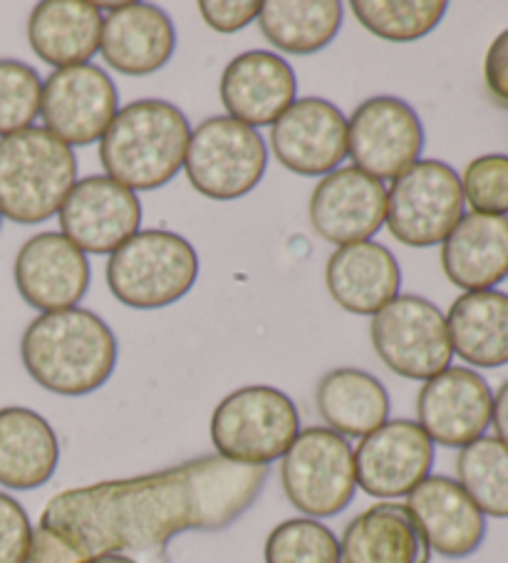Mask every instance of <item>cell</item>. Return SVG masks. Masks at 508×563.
<instances>
[{
	"label": "cell",
	"instance_id": "obj_1",
	"mask_svg": "<svg viewBox=\"0 0 508 563\" xmlns=\"http://www.w3.org/2000/svg\"><path fill=\"white\" fill-rule=\"evenodd\" d=\"M268 467L219 457L181 462L142 477L65 489L45 504L37 527L55 533L75 563L104 553H159L189 531H223L261 497Z\"/></svg>",
	"mask_w": 508,
	"mask_h": 563
},
{
	"label": "cell",
	"instance_id": "obj_2",
	"mask_svg": "<svg viewBox=\"0 0 508 563\" xmlns=\"http://www.w3.org/2000/svg\"><path fill=\"white\" fill-rule=\"evenodd\" d=\"M21 357L43 390L82 397L110 380L120 345L100 316L75 306L37 316L23 333Z\"/></svg>",
	"mask_w": 508,
	"mask_h": 563
},
{
	"label": "cell",
	"instance_id": "obj_3",
	"mask_svg": "<svg viewBox=\"0 0 508 563\" xmlns=\"http://www.w3.org/2000/svg\"><path fill=\"white\" fill-rule=\"evenodd\" d=\"M191 124L177 104L136 100L122 107L100 140L107 177L136 191H154L184 169Z\"/></svg>",
	"mask_w": 508,
	"mask_h": 563
},
{
	"label": "cell",
	"instance_id": "obj_4",
	"mask_svg": "<svg viewBox=\"0 0 508 563\" xmlns=\"http://www.w3.org/2000/svg\"><path fill=\"white\" fill-rule=\"evenodd\" d=\"M77 184L73 147L45 128L0 140V217L23 227L53 219Z\"/></svg>",
	"mask_w": 508,
	"mask_h": 563
},
{
	"label": "cell",
	"instance_id": "obj_5",
	"mask_svg": "<svg viewBox=\"0 0 508 563\" xmlns=\"http://www.w3.org/2000/svg\"><path fill=\"white\" fill-rule=\"evenodd\" d=\"M199 278L197 249L174 231L146 229L107 261V286L122 306L159 310L189 294Z\"/></svg>",
	"mask_w": 508,
	"mask_h": 563
},
{
	"label": "cell",
	"instance_id": "obj_6",
	"mask_svg": "<svg viewBox=\"0 0 508 563\" xmlns=\"http://www.w3.org/2000/svg\"><path fill=\"white\" fill-rule=\"evenodd\" d=\"M211 442L219 457L268 467L283 460L300 434V415L290 397L270 385H246L223 397L211 415Z\"/></svg>",
	"mask_w": 508,
	"mask_h": 563
},
{
	"label": "cell",
	"instance_id": "obj_7",
	"mask_svg": "<svg viewBox=\"0 0 508 563\" xmlns=\"http://www.w3.org/2000/svg\"><path fill=\"white\" fill-rule=\"evenodd\" d=\"M280 484L308 519L338 517L357 494L353 444L328 427L300 430L280 460Z\"/></svg>",
	"mask_w": 508,
	"mask_h": 563
},
{
	"label": "cell",
	"instance_id": "obj_8",
	"mask_svg": "<svg viewBox=\"0 0 508 563\" xmlns=\"http://www.w3.org/2000/svg\"><path fill=\"white\" fill-rule=\"evenodd\" d=\"M462 177L439 159H419L387 189L385 223L409 249L442 246L464 217Z\"/></svg>",
	"mask_w": 508,
	"mask_h": 563
},
{
	"label": "cell",
	"instance_id": "obj_9",
	"mask_svg": "<svg viewBox=\"0 0 508 563\" xmlns=\"http://www.w3.org/2000/svg\"><path fill=\"white\" fill-rule=\"evenodd\" d=\"M268 167V150L249 124L211 118L191 132L184 172L201 197L233 201L258 187Z\"/></svg>",
	"mask_w": 508,
	"mask_h": 563
},
{
	"label": "cell",
	"instance_id": "obj_10",
	"mask_svg": "<svg viewBox=\"0 0 508 563\" xmlns=\"http://www.w3.org/2000/svg\"><path fill=\"white\" fill-rule=\"evenodd\" d=\"M369 338L379 361L407 380H432L452 367L446 316L429 298L402 294L377 310Z\"/></svg>",
	"mask_w": 508,
	"mask_h": 563
},
{
	"label": "cell",
	"instance_id": "obj_11",
	"mask_svg": "<svg viewBox=\"0 0 508 563\" xmlns=\"http://www.w3.org/2000/svg\"><path fill=\"white\" fill-rule=\"evenodd\" d=\"M424 128L417 110L393 95L369 97L347 120V157L377 181L397 179L422 159Z\"/></svg>",
	"mask_w": 508,
	"mask_h": 563
},
{
	"label": "cell",
	"instance_id": "obj_12",
	"mask_svg": "<svg viewBox=\"0 0 508 563\" xmlns=\"http://www.w3.org/2000/svg\"><path fill=\"white\" fill-rule=\"evenodd\" d=\"M117 112V85L102 67L92 63L55 70L43 82L41 118L45 130L67 147H87L102 140Z\"/></svg>",
	"mask_w": 508,
	"mask_h": 563
},
{
	"label": "cell",
	"instance_id": "obj_13",
	"mask_svg": "<svg viewBox=\"0 0 508 563\" xmlns=\"http://www.w3.org/2000/svg\"><path fill=\"white\" fill-rule=\"evenodd\" d=\"M434 442L415 420H387L355 446L357 489L383 501L409 497L434 467Z\"/></svg>",
	"mask_w": 508,
	"mask_h": 563
},
{
	"label": "cell",
	"instance_id": "obj_14",
	"mask_svg": "<svg viewBox=\"0 0 508 563\" xmlns=\"http://www.w3.org/2000/svg\"><path fill=\"white\" fill-rule=\"evenodd\" d=\"M57 219L63 236L85 254L112 256L140 231L142 203L132 189L107 174H92L75 184Z\"/></svg>",
	"mask_w": 508,
	"mask_h": 563
},
{
	"label": "cell",
	"instance_id": "obj_15",
	"mask_svg": "<svg viewBox=\"0 0 508 563\" xmlns=\"http://www.w3.org/2000/svg\"><path fill=\"white\" fill-rule=\"evenodd\" d=\"M270 150L300 177H328L347 157V118L322 97H300L270 124Z\"/></svg>",
	"mask_w": 508,
	"mask_h": 563
},
{
	"label": "cell",
	"instance_id": "obj_16",
	"mask_svg": "<svg viewBox=\"0 0 508 563\" xmlns=\"http://www.w3.org/2000/svg\"><path fill=\"white\" fill-rule=\"evenodd\" d=\"M494 390L472 367H446L417 395V424L434 444L462 450L492 427Z\"/></svg>",
	"mask_w": 508,
	"mask_h": 563
},
{
	"label": "cell",
	"instance_id": "obj_17",
	"mask_svg": "<svg viewBox=\"0 0 508 563\" xmlns=\"http://www.w3.org/2000/svg\"><path fill=\"white\" fill-rule=\"evenodd\" d=\"M385 184L353 164L322 177L310 197L312 231L335 246L373 239L385 227Z\"/></svg>",
	"mask_w": 508,
	"mask_h": 563
},
{
	"label": "cell",
	"instance_id": "obj_18",
	"mask_svg": "<svg viewBox=\"0 0 508 563\" xmlns=\"http://www.w3.org/2000/svg\"><path fill=\"white\" fill-rule=\"evenodd\" d=\"M18 294L43 313L75 308L90 288V258L70 239L45 231L27 239L13 266Z\"/></svg>",
	"mask_w": 508,
	"mask_h": 563
},
{
	"label": "cell",
	"instance_id": "obj_19",
	"mask_svg": "<svg viewBox=\"0 0 508 563\" xmlns=\"http://www.w3.org/2000/svg\"><path fill=\"white\" fill-rule=\"evenodd\" d=\"M407 509L432 553L459 561L482 549L488 529L486 517L456 479L429 474L407 497Z\"/></svg>",
	"mask_w": 508,
	"mask_h": 563
},
{
	"label": "cell",
	"instance_id": "obj_20",
	"mask_svg": "<svg viewBox=\"0 0 508 563\" xmlns=\"http://www.w3.org/2000/svg\"><path fill=\"white\" fill-rule=\"evenodd\" d=\"M298 97V77L278 53L249 51L221 75V102L229 118L249 128H270Z\"/></svg>",
	"mask_w": 508,
	"mask_h": 563
},
{
	"label": "cell",
	"instance_id": "obj_21",
	"mask_svg": "<svg viewBox=\"0 0 508 563\" xmlns=\"http://www.w3.org/2000/svg\"><path fill=\"white\" fill-rule=\"evenodd\" d=\"M177 51V27L162 8L150 3L110 5L102 18L100 55L114 73L146 77L169 65Z\"/></svg>",
	"mask_w": 508,
	"mask_h": 563
},
{
	"label": "cell",
	"instance_id": "obj_22",
	"mask_svg": "<svg viewBox=\"0 0 508 563\" xmlns=\"http://www.w3.org/2000/svg\"><path fill=\"white\" fill-rule=\"evenodd\" d=\"M328 294L355 316H375L399 296L402 271L393 251L377 241L340 246L325 266Z\"/></svg>",
	"mask_w": 508,
	"mask_h": 563
},
{
	"label": "cell",
	"instance_id": "obj_23",
	"mask_svg": "<svg viewBox=\"0 0 508 563\" xmlns=\"http://www.w3.org/2000/svg\"><path fill=\"white\" fill-rule=\"evenodd\" d=\"M442 268L466 294L501 286L508 278V217L464 213L444 239Z\"/></svg>",
	"mask_w": 508,
	"mask_h": 563
},
{
	"label": "cell",
	"instance_id": "obj_24",
	"mask_svg": "<svg viewBox=\"0 0 508 563\" xmlns=\"http://www.w3.org/2000/svg\"><path fill=\"white\" fill-rule=\"evenodd\" d=\"M432 549L407 504L379 501L347 523L340 563H429Z\"/></svg>",
	"mask_w": 508,
	"mask_h": 563
},
{
	"label": "cell",
	"instance_id": "obj_25",
	"mask_svg": "<svg viewBox=\"0 0 508 563\" xmlns=\"http://www.w3.org/2000/svg\"><path fill=\"white\" fill-rule=\"evenodd\" d=\"M102 5L87 0H43L27 21V43L55 70L87 65L100 53Z\"/></svg>",
	"mask_w": 508,
	"mask_h": 563
},
{
	"label": "cell",
	"instance_id": "obj_26",
	"mask_svg": "<svg viewBox=\"0 0 508 563\" xmlns=\"http://www.w3.org/2000/svg\"><path fill=\"white\" fill-rule=\"evenodd\" d=\"M60 442L31 407H0V487L33 492L55 477Z\"/></svg>",
	"mask_w": 508,
	"mask_h": 563
},
{
	"label": "cell",
	"instance_id": "obj_27",
	"mask_svg": "<svg viewBox=\"0 0 508 563\" xmlns=\"http://www.w3.org/2000/svg\"><path fill=\"white\" fill-rule=\"evenodd\" d=\"M454 355L478 371L508 365V294L472 290L459 296L446 313Z\"/></svg>",
	"mask_w": 508,
	"mask_h": 563
},
{
	"label": "cell",
	"instance_id": "obj_28",
	"mask_svg": "<svg viewBox=\"0 0 508 563\" xmlns=\"http://www.w3.org/2000/svg\"><path fill=\"white\" fill-rule=\"evenodd\" d=\"M316 407L328 430L340 437H367L389 420L387 387L375 375L357 367H338L320 377L316 387Z\"/></svg>",
	"mask_w": 508,
	"mask_h": 563
},
{
	"label": "cell",
	"instance_id": "obj_29",
	"mask_svg": "<svg viewBox=\"0 0 508 563\" xmlns=\"http://www.w3.org/2000/svg\"><path fill=\"white\" fill-rule=\"evenodd\" d=\"M343 15L340 0H268L261 5L258 25L276 51L316 55L335 41Z\"/></svg>",
	"mask_w": 508,
	"mask_h": 563
},
{
	"label": "cell",
	"instance_id": "obj_30",
	"mask_svg": "<svg viewBox=\"0 0 508 563\" xmlns=\"http://www.w3.org/2000/svg\"><path fill=\"white\" fill-rule=\"evenodd\" d=\"M456 482L488 519H508V444L478 437L459 450Z\"/></svg>",
	"mask_w": 508,
	"mask_h": 563
},
{
	"label": "cell",
	"instance_id": "obj_31",
	"mask_svg": "<svg viewBox=\"0 0 508 563\" xmlns=\"http://www.w3.org/2000/svg\"><path fill=\"white\" fill-rule=\"evenodd\" d=\"M360 25L389 43L422 41L444 21V0H353L350 3Z\"/></svg>",
	"mask_w": 508,
	"mask_h": 563
},
{
	"label": "cell",
	"instance_id": "obj_32",
	"mask_svg": "<svg viewBox=\"0 0 508 563\" xmlns=\"http://www.w3.org/2000/svg\"><path fill=\"white\" fill-rule=\"evenodd\" d=\"M266 563H340V539L318 519L280 521L263 547Z\"/></svg>",
	"mask_w": 508,
	"mask_h": 563
},
{
	"label": "cell",
	"instance_id": "obj_33",
	"mask_svg": "<svg viewBox=\"0 0 508 563\" xmlns=\"http://www.w3.org/2000/svg\"><path fill=\"white\" fill-rule=\"evenodd\" d=\"M43 102V80L21 60H0V140L33 128Z\"/></svg>",
	"mask_w": 508,
	"mask_h": 563
},
{
	"label": "cell",
	"instance_id": "obj_34",
	"mask_svg": "<svg viewBox=\"0 0 508 563\" xmlns=\"http://www.w3.org/2000/svg\"><path fill=\"white\" fill-rule=\"evenodd\" d=\"M464 201L474 213L508 217V154H482L462 174Z\"/></svg>",
	"mask_w": 508,
	"mask_h": 563
},
{
	"label": "cell",
	"instance_id": "obj_35",
	"mask_svg": "<svg viewBox=\"0 0 508 563\" xmlns=\"http://www.w3.org/2000/svg\"><path fill=\"white\" fill-rule=\"evenodd\" d=\"M33 543V521L23 504L0 492V563H27Z\"/></svg>",
	"mask_w": 508,
	"mask_h": 563
},
{
	"label": "cell",
	"instance_id": "obj_36",
	"mask_svg": "<svg viewBox=\"0 0 508 563\" xmlns=\"http://www.w3.org/2000/svg\"><path fill=\"white\" fill-rule=\"evenodd\" d=\"M261 5L258 0H201L199 13L211 31L233 35L258 21Z\"/></svg>",
	"mask_w": 508,
	"mask_h": 563
},
{
	"label": "cell",
	"instance_id": "obj_37",
	"mask_svg": "<svg viewBox=\"0 0 508 563\" xmlns=\"http://www.w3.org/2000/svg\"><path fill=\"white\" fill-rule=\"evenodd\" d=\"M484 80L494 102L508 110V27L504 33H498L494 43L488 45L484 60Z\"/></svg>",
	"mask_w": 508,
	"mask_h": 563
},
{
	"label": "cell",
	"instance_id": "obj_38",
	"mask_svg": "<svg viewBox=\"0 0 508 563\" xmlns=\"http://www.w3.org/2000/svg\"><path fill=\"white\" fill-rule=\"evenodd\" d=\"M494 437L508 444V380L494 393V412H492Z\"/></svg>",
	"mask_w": 508,
	"mask_h": 563
},
{
	"label": "cell",
	"instance_id": "obj_39",
	"mask_svg": "<svg viewBox=\"0 0 508 563\" xmlns=\"http://www.w3.org/2000/svg\"><path fill=\"white\" fill-rule=\"evenodd\" d=\"M80 563H140L132 556H124V553H104V556H92Z\"/></svg>",
	"mask_w": 508,
	"mask_h": 563
},
{
	"label": "cell",
	"instance_id": "obj_40",
	"mask_svg": "<svg viewBox=\"0 0 508 563\" xmlns=\"http://www.w3.org/2000/svg\"><path fill=\"white\" fill-rule=\"evenodd\" d=\"M0 223H3V217H0Z\"/></svg>",
	"mask_w": 508,
	"mask_h": 563
}]
</instances>
